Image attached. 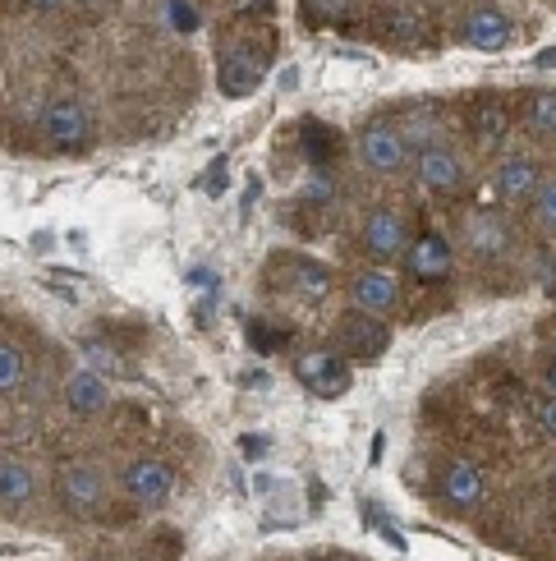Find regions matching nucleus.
<instances>
[{"label": "nucleus", "mask_w": 556, "mask_h": 561, "mask_svg": "<svg viewBox=\"0 0 556 561\" xmlns=\"http://www.w3.org/2000/svg\"><path fill=\"white\" fill-rule=\"evenodd\" d=\"M363 249L373 253V259H382V263L405 259V249H409V226H405V217L391 213V207H378V213H368V221H363Z\"/></svg>", "instance_id": "obj_9"}, {"label": "nucleus", "mask_w": 556, "mask_h": 561, "mask_svg": "<svg viewBox=\"0 0 556 561\" xmlns=\"http://www.w3.org/2000/svg\"><path fill=\"white\" fill-rule=\"evenodd\" d=\"M240 451H253V456L267 451V437H240Z\"/></svg>", "instance_id": "obj_30"}, {"label": "nucleus", "mask_w": 556, "mask_h": 561, "mask_svg": "<svg viewBox=\"0 0 556 561\" xmlns=\"http://www.w3.org/2000/svg\"><path fill=\"white\" fill-rule=\"evenodd\" d=\"M478 121H483V134H488V138L506 134V111H501V106H483V111H478Z\"/></svg>", "instance_id": "obj_28"}, {"label": "nucleus", "mask_w": 556, "mask_h": 561, "mask_svg": "<svg viewBox=\"0 0 556 561\" xmlns=\"http://www.w3.org/2000/svg\"><path fill=\"white\" fill-rule=\"evenodd\" d=\"M37 497V474L23 460H0V511H23Z\"/></svg>", "instance_id": "obj_17"}, {"label": "nucleus", "mask_w": 556, "mask_h": 561, "mask_svg": "<svg viewBox=\"0 0 556 561\" xmlns=\"http://www.w3.org/2000/svg\"><path fill=\"white\" fill-rule=\"evenodd\" d=\"M529 129L543 138H556V88H538L529 98Z\"/></svg>", "instance_id": "obj_20"}, {"label": "nucleus", "mask_w": 556, "mask_h": 561, "mask_svg": "<svg viewBox=\"0 0 556 561\" xmlns=\"http://www.w3.org/2000/svg\"><path fill=\"white\" fill-rule=\"evenodd\" d=\"M258 83H263V60L248 56L244 46H230L225 60H221V88H225V98H248Z\"/></svg>", "instance_id": "obj_16"}, {"label": "nucleus", "mask_w": 556, "mask_h": 561, "mask_svg": "<svg viewBox=\"0 0 556 561\" xmlns=\"http://www.w3.org/2000/svg\"><path fill=\"white\" fill-rule=\"evenodd\" d=\"M405 263H409V272L419 276V280H447V276L455 272V253H451L447 236L428 230V236H414V240H409Z\"/></svg>", "instance_id": "obj_11"}, {"label": "nucleus", "mask_w": 556, "mask_h": 561, "mask_svg": "<svg viewBox=\"0 0 556 561\" xmlns=\"http://www.w3.org/2000/svg\"><path fill=\"white\" fill-rule=\"evenodd\" d=\"M493 190L501 203H529L538 190V167L529 157H501L493 171Z\"/></svg>", "instance_id": "obj_14"}, {"label": "nucleus", "mask_w": 556, "mask_h": 561, "mask_svg": "<svg viewBox=\"0 0 556 561\" xmlns=\"http://www.w3.org/2000/svg\"><path fill=\"white\" fill-rule=\"evenodd\" d=\"M409 167H414V180H419V190H428V194H455L460 175H465V161H460V152L447 148V144L419 148Z\"/></svg>", "instance_id": "obj_7"}, {"label": "nucleus", "mask_w": 556, "mask_h": 561, "mask_svg": "<svg viewBox=\"0 0 556 561\" xmlns=\"http://www.w3.org/2000/svg\"><path fill=\"white\" fill-rule=\"evenodd\" d=\"M294 378L317 396H340L350 387V359L340 350H309V355L294 359Z\"/></svg>", "instance_id": "obj_6"}, {"label": "nucleus", "mask_w": 556, "mask_h": 561, "mask_svg": "<svg viewBox=\"0 0 556 561\" xmlns=\"http://www.w3.org/2000/svg\"><path fill=\"white\" fill-rule=\"evenodd\" d=\"M543 280H547V286H556V263H543Z\"/></svg>", "instance_id": "obj_32"}, {"label": "nucleus", "mask_w": 556, "mask_h": 561, "mask_svg": "<svg viewBox=\"0 0 556 561\" xmlns=\"http://www.w3.org/2000/svg\"><path fill=\"white\" fill-rule=\"evenodd\" d=\"M42 5H56V0H42Z\"/></svg>", "instance_id": "obj_33"}, {"label": "nucleus", "mask_w": 556, "mask_h": 561, "mask_svg": "<svg viewBox=\"0 0 556 561\" xmlns=\"http://www.w3.org/2000/svg\"><path fill=\"white\" fill-rule=\"evenodd\" d=\"M350 5L355 0H304V14H309V23H336L350 14Z\"/></svg>", "instance_id": "obj_24"}, {"label": "nucleus", "mask_w": 556, "mask_h": 561, "mask_svg": "<svg viewBox=\"0 0 556 561\" xmlns=\"http://www.w3.org/2000/svg\"><path fill=\"white\" fill-rule=\"evenodd\" d=\"M460 37H465L474 51H501V46L511 42V19H506L497 5H478L465 14V23H460Z\"/></svg>", "instance_id": "obj_13"}, {"label": "nucleus", "mask_w": 556, "mask_h": 561, "mask_svg": "<svg viewBox=\"0 0 556 561\" xmlns=\"http://www.w3.org/2000/svg\"><path fill=\"white\" fill-rule=\"evenodd\" d=\"M401 129H405V138H409L414 152L428 148V144H442V138H437V134H442V129H437V115H428V111H414Z\"/></svg>", "instance_id": "obj_22"}, {"label": "nucleus", "mask_w": 556, "mask_h": 561, "mask_svg": "<svg viewBox=\"0 0 556 561\" xmlns=\"http://www.w3.org/2000/svg\"><path fill=\"white\" fill-rule=\"evenodd\" d=\"M166 19L175 23L179 33H194V28H198V14H194L189 0H166Z\"/></svg>", "instance_id": "obj_26"}, {"label": "nucleus", "mask_w": 556, "mask_h": 561, "mask_svg": "<svg viewBox=\"0 0 556 561\" xmlns=\"http://www.w3.org/2000/svg\"><path fill=\"white\" fill-rule=\"evenodd\" d=\"M42 134H46V144L60 148V152H83L92 144V115L83 102L74 98H60L46 106L42 115Z\"/></svg>", "instance_id": "obj_4"}, {"label": "nucleus", "mask_w": 556, "mask_h": 561, "mask_svg": "<svg viewBox=\"0 0 556 561\" xmlns=\"http://www.w3.org/2000/svg\"><path fill=\"white\" fill-rule=\"evenodd\" d=\"M65 401L74 414H102L111 405V382H106V373L97 368H79L74 378L65 382Z\"/></svg>", "instance_id": "obj_15"}, {"label": "nucleus", "mask_w": 556, "mask_h": 561, "mask_svg": "<svg viewBox=\"0 0 556 561\" xmlns=\"http://www.w3.org/2000/svg\"><path fill=\"white\" fill-rule=\"evenodd\" d=\"M336 345H340V355H345V359L373 364L382 350L391 345V327H386V318H378V313L350 309V313L336 322Z\"/></svg>", "instance_id": "obj_2"}, {"label": "nucleus", "mask_w": 556, "mask_h": 561, "mask_svg": "<svg viewBox=\"0 0 556 561\" xmlns=\"http://www.w3.org/2000/svg\"><path fill=\"white\" fill-rule=\"evenodd\" d=\"M543 382H547V391H556V355H547V364H543Z\"/></svg>", "instance_id": "obj_31"}, {"label": "nucleus", "mask_w": 556, "mask_h": 561, "mask_svg": "<svg viewBox=\"0 0 556 561\" xmlns=\"http://www.w3.org/2000/svg\"><path fill=\"white\" fill-rule=\"evenodd\" d=\"M23 378H28V359L19 355V345L0 341V396H14L23 387Z\"/></svg>", "instance_id": "obj_21"}, {"label": "nucleus", "mask_w": 556, "mask_h": 561, "mask_svg": "<svg viewBox=\"0 0 556 561\" xmlns=\"http://www.w3.org/2000/svg\"><path fill=\"white\" fill-rule=\"evenodd\" d=\"M56 497L60 506L69 511V516H97V511H106V497H111V483L106 474L97 470V465H69V470L60 474L56 483Z\"/></svg>", "instance_id": "obj_3"}, {"label": "nucleus", "mask_w": 556, "mask_h": 561, "mask_svg": "<svg viewBox=\"0 0 556 561\" xmlns=\"http://www.w3.org/2000/svg\"><path fill=\"white\" fill-rule=\"evenodd\" d=\"M248 341H253V350H276L286 341V332L281 327H267L263 318H248Z\"/></svg>", "instance_id": "obj_25"}, {"label": "nucleus", "mask_w": 556, "mask_h": 561, "mask_svg": "<svg viewBox=\"0 0 556 561\" xmlns=\"http://www.w3.org/2000/svg\"><path fill=\"white\" fill-rule=\"evenodd\" d=\"M442 497L451 511H460V516H474V511L483 506V497H488V483H483V470L474 460H451L442 470Z\"/></svg>", "instance_id": "obj_10"}, {"label": "nucleus", "mask_w": 556, "mask_h": 561, "mask_svg": "<svg viewBox=\"0 0 556 561\" xmlns=\"http://www.w3.org/2000/svg\"><path fill=\"white\" fill-rule=\"evenodd\" d=\"M534 419H538V428H543V433H552V437H556V391L547 396V401H538V405H534Z\"/></svg>", "instance_id": "obj_29"}, {"label": "nucleus", "mask_w": 556, "mask_h": 561, "mask_svg": "<svg viewBox=\"0 0 556 561\" xmlns=\"http://www.w3.org/2000/svg\"><path fill=\"white\" fill-rule=\"evenodd\" d=\"M299 144H304V157L317 161V167H327L336 157V129L322 125V121H304L299 125Z\"/></svg>", "instance_id": "obj_19"}, {"label": "nucleus", "mask_w": 556, "mask_h": 561, "mask_svg": "<svg viewBox=\"0 0 556 561\" xmlns=\"http://www.w3.org/2000/svg\"><path fill=\"white\" fill-rule=\"evenodd\" d=\"M350 299H355V309H363V313L391 318L401 309V276L391 267H363L350 280Z\"/></svg>", "instance_id": "obj_8"}, {"label": "nucleus", "mask_w": 556, "mask_h": 561, "mask_svg": "<svg viewBox=\"0 0 556 561\" xmlns=\"http://www.w3.org/2000/svg\"><path fill=\"white\" fill-rule=\"evenodd\" d=\"M359 157H363V167L373 175H401L414 161V148H409L401 121L378 115V121H368L363 134H359Z\"/></svg>", "instance_id": "obj_1"}, {"label": "nucleus", "mask_w": 556, "mask_h": 561, "mask_svg": "<svg viewBox=\"0 0 556 561\" xmlns=\"http://www.w3.org/2000/svg\"><path fill=\"white\" fill-rule=\"evenodd\" d=\"M534 217H538V226L547 230V236H556V175L552 180H538V190H534Z\"/></svg>", "instance_id": "obj_23"}, {"label": "nucleus", "mask_w": 556, "mask_h": 561, "mask_svg": "<svg viewBox=\"0 0 556 561\" xmlns=\"http://www.w3.org/2000/svg\"><path fill=\"white\" fill-rule=\"evenodd\" d=\"M460 236H465V249L483 253V259H497L516 244V230L511 221H501V213H470L465 226H460Z\"/></svg>", "instance_id": "obj_12"}, {"label": "nucleus", "mask_w": 556, "mask_h": 561, "mask_svg": "<svg viewBox=\"0 0 556 561\" xmlns=\"http://www.w3.org/2000/svg\"><path fill=\"white\" fill-rule=\"evenodd\" d=\"M290 276H286V286H294L299 290V299H322L332 290V272L322 267V263H313V259H290Z\"/></svg>", "instance_id": "obj_18"}, {"label": "nucleus", "mask_w": 556, "mask_h": 561, "mask_svg": "<svg viewBox=\"0 0 556 561\" xmlns=\"http://www.w3.org/2000/svg\"><path fill=\"white\" fill-rule=\"evenodd\" d=\"M125 493L134 506H143V511H157V506H166L171 493H175V474H171V465L166 460H157V456H143V460H134L129 470H125Z\"/></svg>", "instance_id": "obj_5"}, {"label": "nucleus", "mask_w": 556, "mask_h": 561, "mask_svg": "<svg viewBox=\"0 0 556 561\" xmlns=\"http://www.w3.org/2000/svg\"><path fill=\"white\" fill-rule=\"evenodd\" d=\"M83 355H88V368H97V373H120L125 368L106 345H83Z\"/></svg>", "instance_id": "obj_27"}]
</instances>
